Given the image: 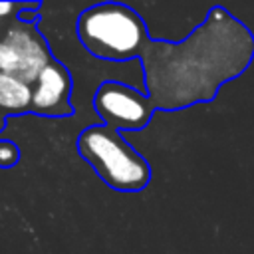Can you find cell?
I'll list each match as a JSON object with an SVG mask.
<instances>
[{"label": "cell", "instance_id": "7", "mask_svg": "<svg viewBox=\"0 0 254 254\" xmlns=\"http://www.w3.org/2000/svg\"><path fill=\"white\" fill-rule=\"evenodd\" d=\"M32 85L16 75L0 71V111L26 113L32 109Z\"/></svg>", "mask_w": 254, "mask_h": 254}, {"label": "cell", "instance_id": "1", "mask_svg": "<svg viewBox=\"0 0 254 254\" xmlns=\"http://www.w3.org/2000/svg\"><path fill=\"white\" fill-rule=\"evenodd\" d=\"M145 85L165 111L208 103L254 60V34L222 6H212L183 42L149 40L143 54Z\"/></svg>", "mask_w": 254, "mask_h": 254}, {"label": "cell", "instance_id": "11", "mask_svg": "<svg viewBox=\"0 0 254 254\" xmlns=\"http://www.w3.org/2000/svg\"><path fill=\"white\" fill-rule=\"evenodd\" d=\"M4 127V117H0V129Z\"/></svg>", "mask_w": 254, "mask_h": 254}, {"label": "cell", "instance_id": "9", "mask_svg": "<svg viewBox=\"0 0 254 254\" xmlns=\"http://www.w3.org/2000/svg\"><path fill=\"white\" fill-rule=\"evenodd\" d=\"M18 159H20L18 147L8 139H0V167H12L18 163Z\"/></svg>", "mask_w": 254, "mask_h": 254}, {"label": "cell", "instance_id": "10", "mask_svg": "<svg viewBox=\"0 0 254 254\" xmlns=\"http://www.w3.org/2000/svg\"><path fill=\"white\" fill-rule=\"evenodd\" d=\"M24 8V4H14V2H0V16H8L12 10Z\"/></svg>", "mask_w": 254, "mask_h": 254}, {"label": "cell", "instance_id": "6", "mask_svg": "<svg viewBox=\"0 0 254 254\" xmlns=\"http://www.w3.org/2000/svg\"><path fill=\"white\" fill-rule=\"evenodd\" d=\"M4 42L22 60V64H24V81L32 85L38 79L40 71L52 62L48 42L36 30L34 24H24L20 20L12 28H8V32L4 36Z\"/></svg>", "mask_w": 254, "mask_h": 254}, {"label": "cell", "instance_id": "3", "mask_svg": "<svg viewBox=\"0 0 254 254\" xmlns=\"http://www.w3.org/2000/svg\"><path fill=\"white\" fill-rule=\"evenodd\" d=\"M77 151L99 179L119 192H139L151 181V167L119 131L107 125H89L77 137Z\"/></svg>", "mask_w": 254, "mask_h": 254}, {"label": "cell", "instance_id": "4", "mask_svg": "<svg viewBox=\"0 0 254 254\" xmlns=\"http://www.w3.org/2000/svg\"><path fill=\"white\" fill-rule=\"evenodd\" d=\"M93 109L101 117L103 125L115 131H139L151 121L155 105L141 89L111 79L103 81L95 89Z\"/></svg>", "mask_w": 254, "mask_h": 254}, {"label": "cell", "instance_id": "5", "mask_svg": "<svg viewBox=\"0 0 254 254\" xmlns=\"http://www.w3.org/2000/svg\"><path fill=\"white\" fill-rule=\"evenodd\" d=\"M71 77L64 64L52 60L34 81L32 111L48 117H64L73 111L71 107Z\"/></svg>", "mask_w": 254, "mask_h": 254}, {"label": "cell", "instance_id": "8", "mask_svg": "<svg viewBox=\"0 0 254 254\" xmlns=\"http://www.w3.org/2000/svg\"><path fill=\"white\" fill-rule=\"evenodd\" d=\"M0 71L16 75V77H20L24 81V64L18 58V54L4 40H0Z\"/></svg>", "mask_w": 254, "mask_h": 254}, {"label": "cell", "instance_id": "2", "mask_svg": "<svg viewBox=\"0 0 254 254\" xmlns=\"http://www.w3.org/2000/svg\"><path fill=\"white\" fill-rule=\"evenodd\" d=\"M75 34L83 48L107 62L141 58L149 38L143 18L127 4L101 2L85 8L75 22Z\"/></svg>", "mask_w": 254, "mask_h": 254}]
</instances>
